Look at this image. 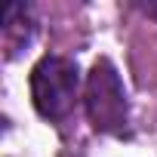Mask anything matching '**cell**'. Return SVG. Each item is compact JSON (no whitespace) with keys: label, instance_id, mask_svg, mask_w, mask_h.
Masks as SVG:
<instances>
[{"label":"cell","instance_id":"6da1fadb","mask_svg":"<svg viewBox=\"0 0 157 157\" xmlns=\"http://www.w3.org/2000/svg\"><path fill=\"white\" fill-rule=\"evenodd\" d=\"M77 93H80V68L74 59L46 52L31 68V102L43 120H68L77 105Z\"/></svg>","mask_w":157,"mask_h":157},{"label":"cell","instance_id":"7a4b0ae2","mask_svg":"<svg viewBox=\"0 0 157 157\" xmlns=\"http://www.w3.org/2000/svg\"><path fill=\"white\" fill-rule=\"evenodd\" d=\"M83 108L96 132H108V136L129 132V102H126L123 80L111 59H99L93 71L86 74Z\"/></svg>","mask_w":157,"mask_h":157},{"label":"cell","instance_id":"3957f363","mask_svg":"<svg viewBox=\"0 0 157 157\" xmlns=\"http://www.w3.org/2000/svg\"><path fill=\"white\" fill-rule=\"evenodd\" d=\"M145 10V16H151V19H157V6H142Z\"/></svg>","mask_w":157,"mask_h":157}]
</instances>
